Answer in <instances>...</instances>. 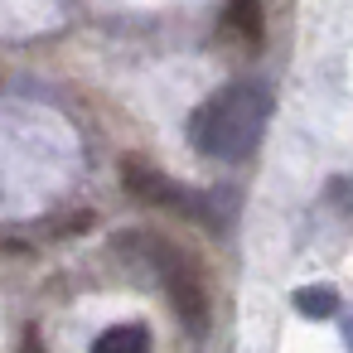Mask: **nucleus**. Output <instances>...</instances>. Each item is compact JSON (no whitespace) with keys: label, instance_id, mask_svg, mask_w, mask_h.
I'll return each instance as SVG.
<instances>
[{"label":"nucleus","instance_id":"nucleus-1","mask_svg":"<svg viewBox=\"0 0 353 353\" xmlns=\"http://www.w3.org/2000/svg\"><path fill=\"white\" fill-rule=\"evenodd\" d=\"M266 121H271V92L261 83H228L208 102L194 107L189 145L199 155H208V160L237 165V160H247L261 145Z\"/></svg>","mask_w":353,"mask_h":353},{"label":"nucleus","instance_id":"nucleus-2","mask_svg":"<svg viewBox=\"0 0 353 353\" xmlns=\"http://www.w3.org/2000/svg\"><path fill=\"white\" fill-rule=\"evenodd\" d=\"M121 242H126L131 252H141L145 266L165 281V295H170L179 324H184L189 334H203V329H208V285H203L194 256L179 252L170 237H155V232H126Z\"/></svg>","mask_w":353,"mask_h":353},{"label":"nucleus","instance_id":"nucleus-3","mask_svg":"<svg viewBox=\"0 0 353 353\" xmlns=\"http://www.w3.org/2000/svg\"><path fill=\"white\" fill-rule=\"evenodd\" d=\"M121 184L131 199L150 203V208H170V213H199V194L184 189L179 179H170L160 165L141 160V155H126L121 160Z\"/></svg>","mask_w":353,"mask_h":353},{"label":"nucleus","instance_id":"nucleus-4","mask_svg":"<svg viewBox=\"0 0 353 353\" xmlns=\"http://www.w3.org/2000/svg\"><path fill=\"white\" fill-rule=\"evenodd\" d=\"M218 34L247 54L261 49V34H266V20H261V0H228V10H223V25Z\"/></svg>","mask_w":353,"mask_h":353},{"label":"nucleus","instance_id":"nucleus-5","mask_svg":"<svg viewBox=\"0 0 353 353\" xmlns=\"http://www.w3.org/2000/svg\"><path fill=\"white\" fill-rule=\"evenodd\" d=\"M92 353H150V329L145 324H112L92 339Z\"/></svg>","mask_w":353,"mask_h":353},{"label":"nucleus","instance_id":"nucleus-6","mask_svg":"<svg viewBox=\"0 0 353 353\" xmlns=\"http://www.w3.org/2000/svg\"><path fill=\"white\" fill-rule=\"evenodd\" d=\"M290 305H295L305 319H334V314H343V300H339L334 285H300V290L290 295Z\"/></svg>","mask_w":353,"mask_h":353},{"label":"nucleus","instance_id":"nucleus-7","mask_svg":"<svg viewBox=\"0 0 353 353\" xmlns=\"http://www.w3.org/2000/svg\"><path fill=\"white\" fill-rule=\"evenodd\" d=\"M343 343H348V353H353V305L343 310Z\"/></svg>","mask_w":353,"mask_h":353}]
</instances>
